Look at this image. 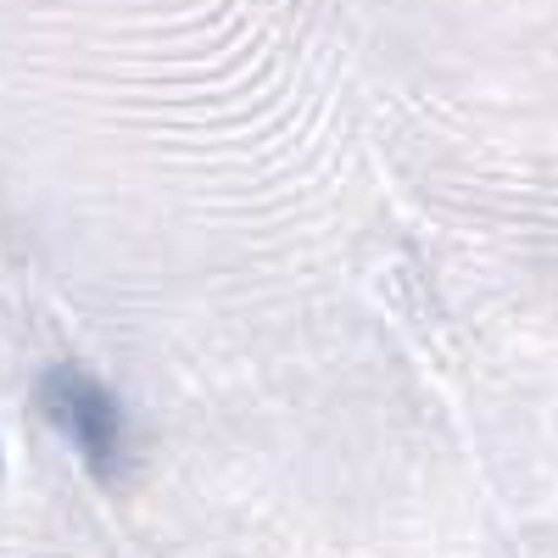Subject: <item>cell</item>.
I'll use <instances>...</instances> for the list:
<instances>
[{"mask_svg":"<svg viewBox=\"0 0 558 558\" xmlns=\"http://www.w3.org/2000/svg\"><path fill=\"white\" fill-rule=\"evenodd\" d=\"M34 402L39 413L51 418V425L78 447V458L89 463V475L118 486L129 475V418H123V402L89 375V368L78 363H51V368H39V380H34Z\"/></svg>","mask_w":558,"mask_h":558,"instance_id":"1","label":"cell"},{"mask_svg":"<svg viewBox=\"0 0 558 558\" xmlns=\"http://www.w3.org/2000/svg\"><path fill=\"white\" fill-rule=\"evenodd\" d=\"M0 470H7V452H0Z\"/></svg>","mask_w":558,"mask_h":558,"instance_id":"2","label":"cell"}]
</instances>
